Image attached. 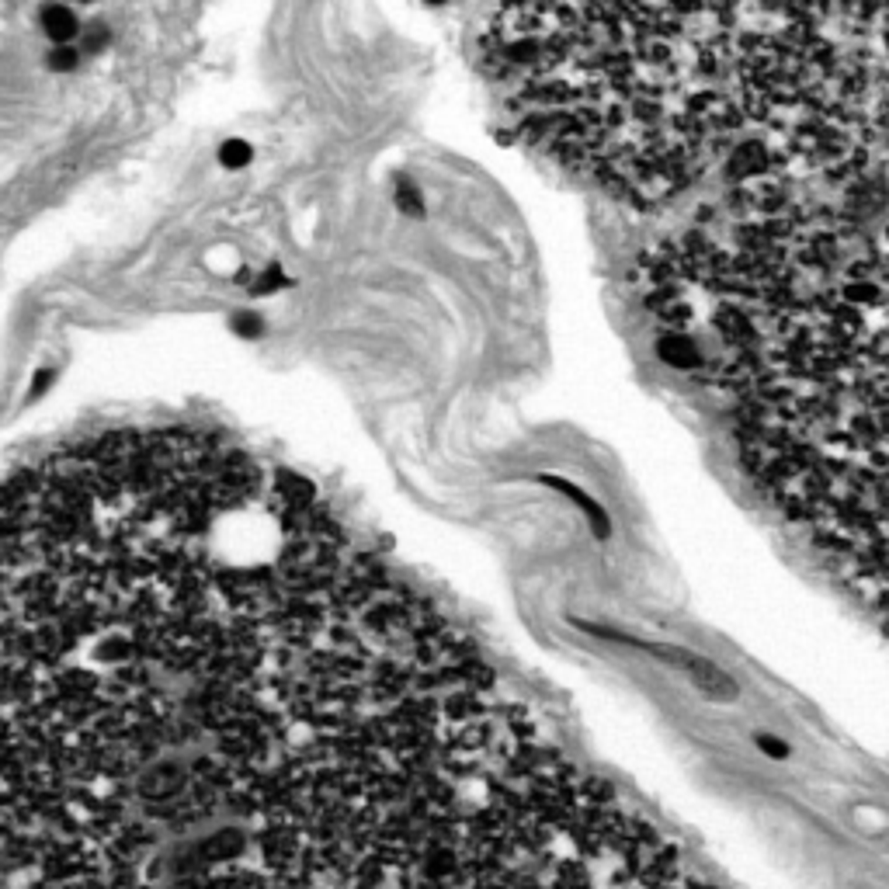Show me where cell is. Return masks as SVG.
<instances>
[{
  "mask_svg": "<svg viewBox=\"0 0 889 889\" xmlns=\"http://www.w3.org/2000/svg\"><path fill=\"white\" fill-rule=\"evenodd\" d=\"M761 0H497L483 60L518 129L639 209L681 195L736 136Z\"/></svg>",
  "mask_w": 889,
  "mask_h": 889,
  "instance_id": "obj_1",
  "label": "cell"
},
{
  "mask_svg": "<svg viewBox=\"0 0 889 889\" xmlns=\"http://www.w3.org/2000/svg\"><path fill=\"white\" fill-rule=\"evenodd\" d=\"M39 28L45 32V39L53 42V45H66V42L80 32V21L70 4H63V0H45L39 11Z\"/></svg>",
  "mask_w": 889,
  "mask_h": 889,
  "instance_id": "obj_2",
  "label": "cell"
},
{
  "mask_svg": "<svg viewBox=\"0 0 889 889\" xmlns=\"http://www.w3.org/2000/svg\"><path fill=\"white\" fill-rule=\"evenodd\" d=\"M254 160V150H251V143H243V139H226L222 146H219V163L226 167V171H240V167H247Z\"/></svg>",
  "mask_w": 889,
  "mask_h": 889,
  "instance_id": "obj_3",
  "label": "cell"
},
{
  "mask_svg": "<svg viewBox=\"0 0 889 889\" xmlns=\"http://www.w3.org/2000/svg\"><path fill=\"white\" fill-rule=\"evenodd\" d=\"M396 205H400V212H407V216H420V212H424L420 192H417L410 181H400V184H396Z\"/></svg>",
  "mask_w": 889,
  "mask_h": 889,
  "instance_id": "obj_4",
  "label": "cell"
},
{
  "mask_svg": "<svg viewBox=\"0 0 889 889\" xmlns=\"http://www.w3.org/2000/svg\"><path fill=\"white\" fill-rule=\"evenodd\" d=\"M80 56H84V53H77L70 42H66V45H53V53H49V66H53V70H74V66L80 63Z\"/></svg>",
  "mask_w": 889,
  "mask_h": 889,
  "instance_id": "obj_5",
  "label": "cell"
},
{
  "mask_svg": "<svg viewBox=\"0 0 889 889\" xmlns=\"http://www.w3.org/2000/svg\"><path fill=\"white\" fill-rule=\"evenodd\" d=\"M282 285H285L282 272H278V268H272L268 275H261V282H254V292H272V289H282Z\"/></svg>",
  "mask_w": 889,
  "mask_h": 889,
  "instance_id": "obj_6",
  "label": "cell"
},
{
  "mask_svg": "<svg viewBox=\"0 0 889 889\" xmlns=\"http://www.w3.org/2000/svg\"><path fill=\"white\" fill-rule=\"evenodd\" d=\"M428 4H449V0H428Z\"/></svg>",
  "mask_w": 889,
  "mask_h": 889,
  "instance_id": "obj_7",
  "label": "cell"
}]
</instances>
